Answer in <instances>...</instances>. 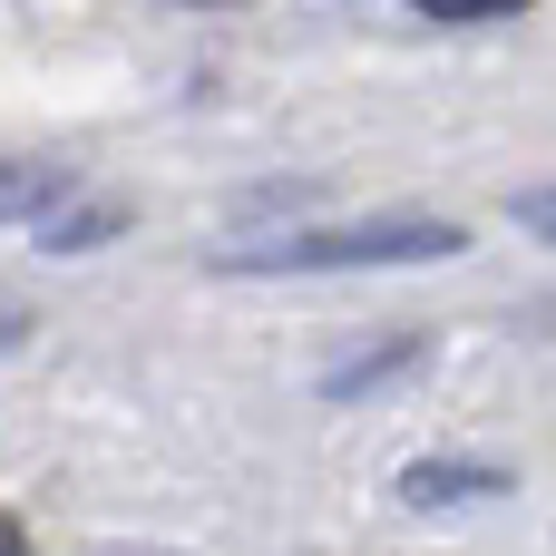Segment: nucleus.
Returning <instances> with one entry per match:
<instances>
[{
	"label": "nucleus",
	"instance_id": "nucleus-5",
	"mask_svg": "<svg viewBox=\"0 0 556 556\" xmlns=\"http://www.w3.org/2000/svg\"><path fill=\"white\" fill-rule=\"evenodd\" d=\"M0 556H29V528L20 518H0Z\"/></svg>",
	"mask_w": 556,
	"mask_h": 556
},
{
	"label": "nucleus",
	"instance_id": "nucleus-3",
	"mask_svg": "<svg viewBox=\"0 0 556 556\" xmlns=\"http://www.w3.org/2000/svg\"><path fill=\"white\" fill-rule=\"evenodd\" d=\"M489 489H498L489 469H410V479H401V498H420V508H430V498H489Z\"/></svg>",
	"mask_w": 556,
	"mask_h": 556
},
{
	"label": "nucleus",
	"instance_id": "nucleus-2",
	"mask_svg": "<svg viewBox=\"0 0 556 556\" xmlns=\"http://www.w3.org/2000/svg\"><path fill=\"white\" fill-rule=\"evenodd\" d=\"M59 195H68L59 156H0V225H39Z\"/></svg>",
	"mask_w": 556,
	"mask_h": 556
},
{
	"label": "nucleus",
	"instance_id": "nucleus-4",
	"mask_svg": "<svg viewBox=\"0 0 556 556\" xmlns=\"http://www.w3.org/2000/svg\"><path fill=\"white\" fill-rule=\"evenodd\" d=\"M430 20H498V10H518V0H420Z\"/></svg>",
	"mask_w": 556,
	"mask_h": 556
},
{
	"label": "nucleus",
	"instance_id": "nucleus-1",
	"mask_svg": "<svg viewBox=\"0 0 556 556\" xmlns=\"http://www.w3.org/2000/svg\"><path fill=\"white\" fill-rule=\"evenodd\" d=\"M469 235L450 215H362V225H313V235H274V244H235V274H323V264H440Z\"/></svg>",
	"mask_w": 556,
	"mask_h": 556
}]
</instances>
